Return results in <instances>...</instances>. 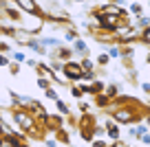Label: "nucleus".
<instances>
[{"mask_svg": "<svg viewBox=\"0 0 150 147\" xmlns=\"http://www.w3.org/2000/svg\"><path fill=\"white\" fill-rule=\"evenodd\" d=\"M13 121H16V125H20V130H24V132H33V130H35V119H33L27 110H16L13 112Z\"/></svg>", "mask_w": 150, "mask_h": 147, "instance_id": "nucleus-1", "label": "nucleus"}, {"mask_svg": "<svg viewBox=\"0 0 150 147\" xmlns=\"http://www.w3.org/2000/svg\"><path fill=\"white\" fill-rule=\"evenodd\" d=\"M38 86H40V88H44V90H47V88H49V81H47V79H38Z\"/></svg>", "mask_w": 150, "mask_h": 147, "instance_id": "nucleus-11", "label": "nucleus"}, {"mask_svg": "<svg viewBox=\"0 0 150 147\" xmlns=\"http://www.w3.org/2000/svg\"><path fill=\"white\" fill-rule=\"evenodd\" d=\"M141 40H144L146 44H150V29H144V33H141Z\"/></svg>", "mask_w": 150, "mask_h": 147, "instance_id": "nucleus-7", "label": "nucleus"}, {"mask_svg": "<svg viewBox=\"0 0 150 147\" xmlns=\"http://www.w3.org/2000/svg\"><path fill=\"white\" fill-rule=\"evenodd\" d=\"M57 108H60V112H62V114H66V112H69V108H66L64 103L60 101V99H57Z\"/></svg>", "mask_w": 150, "mask_h": 147, "instance_id": "nucleus-10", "label": "nucleus"}, {"mask_svg": "<svg viewBox=\"0 0 150 147\" xmlns=\"http://www.w3.org/2000/svg\"><path fill=\"white\" fill-rule=\"evenodd\" d=\"M7 64H9V60H7L5 55H0V66H7Z\"/></svg>", "mask_w": 150, "mask_h": 147, "instance_id": "nucleus-16", "label": "nucleus"}, {"mask_svg": "<svg viewBox=\"0 0 150 147\" xmlns=\"http://www.w3.org/2000/svg\"><path fill=\"white\" fill-rule=\"evenodd\" d=\"M47 97H49V99H53V101H57V92L53 90V88H47Z\"/></svg>", "mask_w": 150, "mask_h": 147, "instance_id": "nucleus-6", "label": "nucleus"}, {"mask_svg": "<svg viewBox=\"0 0 150 147\" xmlns=\"http://www.w3.org/2000/svg\"><path fill=\"white\" fill-rule=\"evenodd\" d=\"M108 136H110L112 141H117V138H119V130L115 127V125H108Z\"/></svg>", "mask_w": 150, "mask_h": 147, "instance_id": "nucleus-5", "label": "nucleus"}, {"mask_svg": "<svg viewBox=\"0 0 150 147\" xmlns=\"http://www.w3.org/2000/svg\"><path fill=\"white\" fill-rule=\"evenodd\" d=\"M93 147H106V143H104V141H95Z\"/></svg>", "mask_w": 150, "mask_h": 147, "instance_id": "nucleus-18", "label": "nucleus"}, {"mask_svg": "<svg viewBox=\"0 0 150 147\" xmlns=\"http://www.w3.org/2000/svg\"><path fill=\"white\" fill-rule=\"evenodd\" d=\"M16 5H18L24 13H35V2H33V0H16Z\"/></svg>", "mask_w": 150, "mask_h": 147, "instance_id": "nucleus-4", "label": "nucleus"}, {"mask_svg": "<svg viewBox=\"0 0 150 147\" xmlns=\"http://www.w3.org/2000/svg\"><path fill=\"white\" fill-rule=\"evenodd\" d=\"M64 73H66V77H71V79H82L84 77V70H82V66H77V64H66Z\"/></svg>", "mask_w": 150, "mask_h": 147, "instance_id": "nucleus-3", "label": "nucleus"}, {"mask_svg": "<svg viewBox=\"0 0 150 147\" xmlns=\"http://www.w3.org/2000/svg\"><path fill=\"white\" fill-rule=\"evenodd\" d=\"M75 48H77V51H84L86 44H84V42H75Z\"/></svg>", "mask_w": 150, "mask_h": 147, "instance_id": "nucleus-12", "label": "nucleus"}, {"mask_svg": "<svg viewBox=\"0 0 150 147\" xmlns=\"http://www.w3.org/2000/svg\"><path fill=\"white\" fill-rule=\"evenodd\" d=\"M132 11H135V13H141V5H139V2H135V5H132Z\"/></svg>", "mask_w": 150, "mask_h": 147, "instance_id": "nucleus-13", "label": "nucleus"}, {"mask_svg": "<svg viewBox=\"0 0 150 147\" xmlns=\"http://www.w3.org/2000/svg\"><path fill=\"white\" fill-rule=\"evenodd\" d=\"M13 60H16V62H20V64H22V62L27 60V57H24V53H13Z\"/></svg>", "mask_w": 150, "mask_h": 147, "instance_id": "nucleus-9", "label": "nucleus"}, {"mask_svg": "<svg viewBox=\"0 0 150 147\" xmlns=\"http://www.w3.org/2000/svg\"><path fill=\"white\" fill-rule=\"evenodd\" d=\"M139 24H141V27H148V24H150V18H141Z\"/></svg>", "mask_w": 150, "mask_h": 147, "instance_id": "nucleus-14", "label": "nucleus"}, {"mask_svg": "<svg viewBox=\"0 0 150 147\" xmlns=\"http://www.w3.org/2000/svg\"><path fill=\"white\" fill-rule=\"evenodd\" d=\"M0 2H2V0H0Z\"/></svg>", "mask_w": 150, "mask_h": 147, "instance_id": "nucleus-20", "label": "nucleus"}, {"mask_svg": "<svg viewBox=\"0 0 150 147\" xmlns=\"http://www.w3.org/2000/svg\"><path fill=\"white\" fill-rule=\"evenodd\" d=\"M144 90H146V92H150V83H144Z\"/></svg>", "mask_w": 150, "mask_h": 147, "instance_id": "nucleus-19", "label": "nucleus"}, {"mask_svg": "<svg viewBox=\"0 0 150 147\" xmlns=\"http://www.w3.org/2000/svg\"><path fill=\"white\" fill-rule=\"evenodd\" d=\"M97 62H99V64H108V55H99Z\"/></svg>", "mask_w": 150, "mask_h": 147, "instance_id": "nucleus-15", "label": "nucleus"}, {"mask_svg": "<svg viewBox=\"0 0 150 147\" xmlns=\"http://www.w3.org/2000/svg\"><path fill=\"white\" fill-rule=\"evenodd\" d=\"M112 119L119 121V123H132L135 121V112L128 110V108H117V110L112 112Z\"/></svg>", "mask_w": 150, "mask_h": 147, "instance_id": "nucleus-2", "label": "nucleus"}, {"mask_svg": "<svg viewBox=\"0 0 150 147\" xmlns=\"http://www.w3.org/2000/svg\"><path fill=\"white\" fill-rule=\"evenodd\" d=\"M141 141H144V143H148V145H150V134H148V132H146V134H144V136H141Z\"/></svg>", "mask_w": 150, "mask_h": 147, "instance_id": "nucleus-17", "label": "nucleus"}, {"mask_svg": "<svg viewBox=\"0 0 150 147\" xmlns=\"http://www.w3.org/2000/svg\"><path fill=\"white\" fill-rule=\"evenodd\" d=\"M53 44H57V40H53V37H44L42 40V46H53Z\"/></svg>", "mask_w": 150, "mask_h": 147, "instance_id": "nucleus-8", "label": "nucleus"}]
</instances>
